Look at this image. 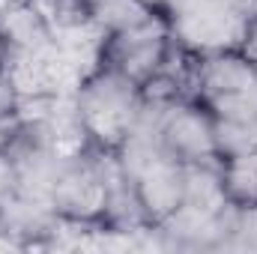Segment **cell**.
Here are the masks:
<instances>
[{"mask_svg": "<svg viewBox=\"0 0 257 254\" xmlns=\"http://www.w3.org/2000/svg\"><path fill=\"white\" fill-rule=\"evenodd\" d=\"M36 6L42 9L57 39L99 30L96 15H93V0H36Z\"/></svg>", "mask_w": 257, "mask_h": 254, "instance_id": "obj_9", "label": "cell"}, {"mask_svg": "<svg viewBox=\"0 0 257 254\" xmlns=\"http://www.w3.org/2000/svg\"><path fill=\"white\" fill-rule=\"evenodd\" d=\"M156 138L165 156L186 168L215 165V123L200 99H183L162 111Z\"/></svg>", "mask_w": 257, "mask_h": 254, "instance_id": "obj_4", "label": "cell"}, {"mask_svg": "<svg viewBox=\"0 0 257 254\" xmlns=\"http://www.w3.org/2000/svg\"><path fill=\"white\" fill-rule=\"evenodd\" d=\"M212 123H215V162L257 147L254 123H239V120H224V117H212Z\"/></svg>", "mask_w": 257, "mask_h": 254, "instance_id": "obj_10", "label": "cell"}, {"mask_svg": "<svg viewBox=\"0 0 257 254\" xmlns=\"http://www.w3.org/2000/svg\"><path fill=\"white\" fill-rule=\"evenodd\" d=\"M141 105H144L141 84L108 66L87 69L72 87V108L81 129V144L117 156L132 129L138 126Z\"/></svg>", "mask_w": 257, "mask_h": 254, "instance_id": "obj_1", "label": "cell"}, {"mask_svg": "<svg viewBox=\"0 0 257 254\" xmlns=\"http://www.w3.org/2000/svg\"><path fill=\"white\" fill-rule=\"evenodd\" d=\"M27 3H36V0H27Z\"/></svg>", "mask_w": 257, "mask_h": 254, "instance_id": "obj_17", "label": "cell"}, {"mask_svg": "<svg viewBox=\"0 0 257 254\" xmlns=\"http://www.w3.org/2000/svg\"><path fill=\"white\" fill-rule=\"evenodd\" d=\"M141 3H144L150 12H156V15H162V18H165V15H168L177 3H183V0H141Z\"/></svg>", "mask_w": 257, "mask_h": 254, "instance_id": "obj_14", "label": "cell"}, {"mask_svg": "<svg viewBox=\"0 0 257 254\" xmlns=\"http://www.w3.org/2000/svg\"><path fill=\"white\" fill-rule=\"evenodd\" d=\"M111 162H114V153H102L87 144H78L60 156V165L48 186L51 212L63 224L87 227L93 239L102 233Z\"/></svg>", "mask_w": 257, "mask_h": 254, "instance_id": "obj_2", "label": "cell"}, {"mask_svg": "<svg viewBox=\"0 0 257 254\" xmlns=\"http://www.w3.org/2000/svg\"><path fill=\"white\" fill-rule=\"evenodd\" d=\"M257 90V66L239 51H209L194 60V96L209 105L230 96H245Z\"/></svg>", "mask_w": 257, "mask_h": 254, "instance_id": "obj_7", "label": "cell"}, {"mask_svg": "<svg viewBox=\"0 0 257 254\" xmlns=\"http://www.w3.org/2000/svg\"><path fill=\"white\" fill-rule=\"evenodd\" d=\"M215 3H218L221 9H227L233 18H239L242 24L257 15V0H215Z\"/></svg>", "mask_w": 257, "mask_h": 254, "instance_id": "obj_12", "label": "cell"}, {"mask_svg": "<svg viewBox=\"0 0 257 254\" xmlns=\"http://www.w3.org/2000/svg\"><path fill=\"white\" fill-rule=\"evenodd\" d=\"M12 191H15V171H12L9 156L0 150V200H3V197H9Z\"/></svg>", "mask_w": 257, "mask_h": 254, "instance_id": "obj_13", "label": "cell"}, {"mask_svg": "<svg viewBox=\"0 0 257 254\" xmlns=\"http://www.w3.org/2000/svg\"><path fill=\"white\" fill-rule=\"evenodd\" d=\"M9 54H12V48H9V36H6V30H3V24H0V75L9 69Z\"/></svg>", "mask_w": 257, "mask_h": 254, "instance_id": "obj_15", "label": "cell"}, {"mask_svg": "<svg viewBox=\"0 0 257 254\" xmlns=\"http://www.w3.org/2000/svg\"><path fill=\"white\" fill-rule=\"evenodd\" d=\"M174 42L192 54H209L239 45L242 21L221 9L215 0H183L165 15Z\"/></svg>", "mask_w": 257, "mask_h": 254, "instance_id": "obj_5", "label": "cell"}, {"mask_svg": "<svg viewBox=\"0 0 257 254\" xmlns=\"http://www.w3.org/2000/svg\"><path fill=\"white\" fill-rule=\"evenodd\" d=\"M236 48L257 66V15L242 24V33H239V45Z\"/></svg>", "mask_w": 257, "mask_h": 254, "instance_id": "obj_11", "label": "cell"}, {"mask_svg": "<svg viewBox=\"0 0 257 254\" xmlns=\"http://www.w3.org/2000/svg\"><path fill=\"white\" fill-rule=\"evenodd\" d=\"M0 245L6 248H63V221L39 197L12 191L0 200Z\"/></svg>", "mask_w": 257, "mask_h": 254, "instance_id": "obj_6", "label": "cell"}, {"mask_svg": "<svg viewBox=\"0 0 257 254\" xmlns=\"http://www.w3.org/2000/svg\"><path fill=\"white\" fill-rule=\"evenodd\" d=\"M215 183L224 206L230 209H257V147L218 159Z\"/></svg>", "mask_w": 257, "mask_h": 254, "instance_id": "obj_8", "label": "cell"}, {"mask_svg": "<svg viewBox=\"0 0 257 254\" xmlns=\"http://www.w3.org/2000/svg\"><path fill=\"white\" fill-rule=\"evenodd\" d=\"M0 9H3V0H0Z\"/></svg>", "mask_w": 257, "mask_h": 254, "instance_id": "obj_16", "label": "cell"}, {"mask_svg": "<svg viewBox=\"0 0 257 254\" xmlns=\"http://www.w3.org/2000/svg\"><path fill=\"white\" fill-rule=\"evenodd\" d=\"M171 54V27L162 15H150L141 24L99 33L96 66H108L135 84L147 87Z\"/></svg>", "mask_w": 257, "mask_h": 254, "instance_id": "obj_3", "label": "cell"}]
</instances>
